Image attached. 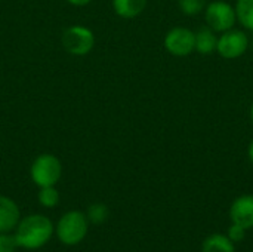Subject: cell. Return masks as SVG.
I'll return each mask as SVG.
<instances>
[{
    "instance_id": "obj_1",
    "label": "cell",
    "mask_w": 253,
    "mask_h": 252,
    "mask_svg": "<svg viewBox=\"0 0 253 252\" xmlns=\"http://www.w3.org/2000/svg\"><path fill=\"white\" fill-rule=\"evenodd\" d=\"M53 233V226L49 218L43 215H30L19 221L15 241L18 247L25 250H37L42 248Z\"/></svg>"
},
{
    "instance_id": "obj_21",
    "label": "cell",
    "mask_w": 253,
    "mask_h": 252,
    "mask_svg": "<svg viewBox=\"0 0 253 252\" xmlns=\"http://www.w3.org/2000/svg\"><path fill=\"white\" fill-rule=\"evenodd\" d=\"M251 120H252V123H253V102H252V105H251Z\"/></svg>"
},
{
    "instance_id": "obj_19",
    "label": "cell",
    "mask_w": 253,
    "mask_h": 252,
    "mask_svg": "<svg viewBox=\"0 0 253 252\" xmlns=\"http://www.w3.org/2000/svg\"><path fill=\"white\" fill-rule=\"evenodd\" d=\"M68 3H71V4H74V6H86V4H89L92 0H67Z\"/></svg>"
},
{
    "instance_id": "obj_4",
    "label": "cell",
    "mask_w": 253,
    "mask_h": 252,
    "mask_svg": "<svg viewBox=\"0 0 253 252\" xmlns=\"http://www.w3.org/2000/svg\"><path fill=\"white\" fill-rule=\"evenodd\" d=\"M249 37L243 30L230 28L218 36L216 53L224 59H237L249 49Z\"/></svg>"
},
{
    "instance_id": "obj_14",
    "label": "cell",
    "mask_w": 253,
    "mask_h": 252,
    "mask_svg": "<svg viewBox=\"0 0 253 252\" xmlns=\"http://www.w3.org/2000/svg\"><path fill=\"white\" fill-rule=\"evenodd\" d=\"M206 0H178V7L185 16H197L205 12Z\"/></svg>"
},
{
    "instance_id": "obj_8",
    "label": "cell",
    "mask_w": 253,
    "mask_h": 252,
    "mask_svg": "<svg viewBox=\"0 0 253 252\" xmlns=\"http://www.w3.org/2000/svg\"><path fill=\"white\" fill-rule=\"evenodd\" d=\"M230 218L233 223L248 229L253 227V195L239 196L230 208Z\"/></svg>"
},
{
    "instance_id": "obj_18",
    "label": "cell",
    "mask_w": 253,
    "mask_h": 252,
    "mask_svg": "<svg viewBox=\"0 0 253 252\" xmlns=\"http://www.w3.org/2000/svg\"><path fill=\"white\" fill-rule=\"evenodd\" d=\"M245 236H246V229L239 226V224H236V223H233L231 227L228 229V238L233 242H240V241L245 239Z\"/></svg>"
},
{
    "instance_id": "obj_12",
    "label": "cell",
    "mask_w": 253,
    "mask_h": 252,
    "mask_svg": "<svg viewBox=\"0 0 253 252\" xmlns=\"http://www.w3.org/2000/svg\"><path fill=\"white\" fill-rule=\"evenodd\" d=\"M202 252H234V242L228 236L215 233L205 239Z\"/></svg>"
},
{
    "instance_id": "obj_2",
    "label": "cell",
    "mask_w": 253,
    "mask_h": 252,
    "mask_svg": "<svg viewBox=\"0 0 253 252\" xmlns=\"http://www.w3.org/2000/svg\"><path fill=\"white\" fill-rule=\"evenodd\" d=\"M205 21L216 33H224L234 28L237 22V13L234 4L227 0H212L205 7Z\"/></svg>"
},
{
    "instance_id": "obj_16",
    "label": "cell",
    "mask_w": 253,
    "mask_h": 252,
    "mask_svg": "<svg viewBox=\"0 0 253 252\" xmlns=\"http://www.w3.org/2000/svg\"><path fill=\"white\" fill-rule=\"evenodd\" d=\"M87 218L93 224H102L108 218V208L102 203L90 205L87 209Z\"/></svg>"
},
{
    "instance_id": "obj_7",
    "label": "cell",
    "mask_w": 253,
    "mask_h": 252,
    "mask_svg": "<svg viewBox=\"0 0 253 252\" xmlns=\"http://www.w3.org/2000/svg\"><path fill=\"white\" fill-rule=\"evenodd\" d=\"M163 45L173 56H188L194 52L196 31L187 27H173L166 33Z\"/></svg>"
},
{
    "instance_id": "obj_10",
    "label": "cell",
    "mask_w": 253,
    "mask_h": 252,
    "mask_svg": "<svg viewBox=\"0 0 253 252\" xmlns=\"http://www.w3.org/2000/svg\"><path fill=\"white\" fill-rule=\"evenodd\" d=\"M216 45H218V34L211 27L205 25L196 31L194 52L200 55H211L216 52Z\"/></svg>"
},
{
    "instance_id": "obj_17",
    "label": "cell",
    "mask_w": 253,
    "mask_h": 252,
    "mask_svg": "<svg viewBox=\"0 0 253 252\" xmlns=\"http://www.w3.org/2000/svg\"><path fill=\"white\" fill-rule=\"evenodd\" d=\"M16 247L18 245H16L15 236L0 235V252H15Z\"/></svg>"
},
{
    "instance_id": "obj_6",
    "label": "cell",
    "mask_w": 253,
    "mask_h": 252,
    "mask_svg": "<svg viewBox=\"0 0 253 252\" xmlns=\"http://www.w3.org/2000/svg\"><path fill=\"white\" fill-rule=\"evenodd\" d=\"M64 49L71 55H86L92 50L95 45V36L92 30L83 25H73L67 28L61 37Z\"/></svg>"
},
{
    "instance_id": "obj_3",
    "label": "cell",
    "mask_w": 253,
    "mask_h": 252,
    "mask_svg": "<svg viewBox=\"0 0 253 252\" xmlns=\"http://www.w3.org/2000/svg\"><path fill=\"white\" fill-rule=\"evenodd\" d=\"M87 233V218L83 212H67L58 223L56 235L65 245H77Z\"/></svg>"
},
{
    "instance_id": "obj_15",
    "label": "cell",
    "mask_w": 253,
    "mask_h": 252,
    "mask_svg": "<svg viewBox=\"0 0 253 252\" xmlns=\"http://www.w3.org/2000/svg\"><path fill=\"white\" fill-rule=\"evenodd\" d=\"M39 202L44 208H53V206H56L58 202H59V193H58V190L53 186H50V187H40Z\"/></svg>"
},
{
    "instance_id": "obj_9",
    "label": "cell",
    "mask_w": 253,
    "mask_h": 252,
    "mask_svg": "<svg viewBox=\"0 0 253 252\" xmlns=\"http://www.w3.org/2000/svg\"><path fill=\"white\" fill-rule=\"evenodd\" d=\"M18 223L19 209L16 203L6 196H0V233L10 232Z\"/></svg>"
},
{
    "instance_id": "obj_22",
    "label": "cell",
    "mask_w": 253,
    "mask_h": 252,
    "mask_svg": "<svg viewBox=\"0 0 253 252\" xmlns=\"http://www.w3.org/2000/svg\"><path fill=\"white\" fill-rule=\"evenodd\" d=\"M252 50H253V42H252Z\"/></svg>"
},
{
    "instance_id": "obj_11",
    "label": "cell",
    "mask_w": 253,
    "mask_h": 252,
    "mask_svg": "<svg viewBox=\"0 0 253 252\" xmlns=\"http://www.w3.org/2000/svg\"><path fill=\"white\" fill-rule=\"evenodd\" d=\"M148 0H113L114 12L122 18H136L139 16L145 7Z\"/></svg>"
},
{
    "instance_id": "obj_13",
    "label": "cell",
    "mask_w": 253,
    "mask_h": 252,
    "mask_svg": "<svg viewBox=\"0 0 253 252\" xmlns=\"http://www.w3.org/2000/svg\"><path fill=\"white\" fill-rule=\"evenodd\" d=\"M236 13L237 22L243 25V28L253 31V0H236Z\"/></svg>"
},
{
    "instance_id": "obj_20",
    "label": "cell",
    "mask_w": 253,
    "mask_h": 252,
    "mask_svg": "<svg viewBox=\"0 0 253 252\" xmlns=\"http://www.w3.org/2000/svg\"><path fill=\"white\" fill-rule=\"evenodd\" d=\"M248 157H249V160L253 163V140L251 141L249 147H248Z\"/></svg>"
},
{
    "instance_id": "obj_5",
    "label": "cell",
    "mask_w": 253,
    "mask_h": 252,
    "mask_svg": "<svg viewBox=\"0 0 253 252\" xmlns=\"http://www.w3.org/2000/svg\"><path fill=\"white\" fill-rule=\"evenodd\" d=\"M62 174V166L53 154H42L31 165V178L39 187L55 186Z\"/></svg>"
}]
</instances>
